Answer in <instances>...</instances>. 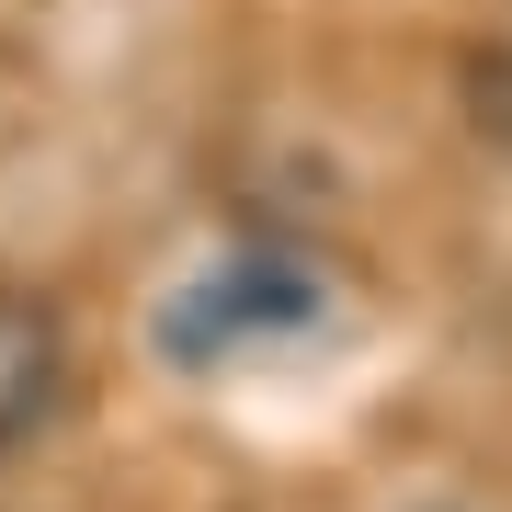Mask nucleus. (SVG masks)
I'll list each match as a JSON object with an SVG mask.
<instances>
[{
  "mask_svg": "<svg viewBox=\"0 0 512 512\" xmlns=\"http://www.w3.org/2000/svg\"><path fill=\"white\" fill-rule=\"evenodd\" d=\"M57 399H69V330H57V308L0 285V456L35 444L57 421Z\"/></svg>",
  "mask_w": 512,
  "mask_h": 512,
  "instance_id": "obj_2",
  "label": "nucleus"
},
{
  "mask_svg": "<svg viewBox=\"0 0 512 512\" xmlns=\"http://www.w3.org/2000/svg\"><path fill=\"white\" fill-rule=\"evenodd\" d=\"M319 319H330L319 262L228 251V262H205L183 296H160V353L183 376H217V365H239V353H262V342H296V330H319Z\"/></svg>",
  "mask_w": 512,
  "mask_h": 512,
  "instance_id": "obj_1",
  "label": "nucleus"
}]
</instances>
